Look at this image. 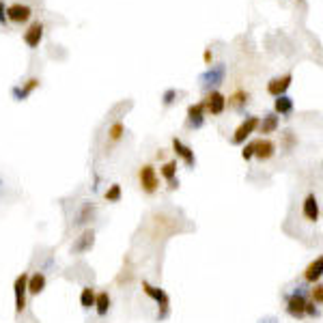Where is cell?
<instances>
[{"mask_svg":"<svg viewBox=\"0 0 323 323\" xmlns=\"http://www.w3.org/2000/svg\"><path fill=\"white\" fill-rule=\"evenodd\" d=\"M224 76H226L224 63H216V65H209V69L203 71V74L198 76V80H200V86L203 88H216L224 82Z\"/></svg>","mask_w":323,"mask_h":323,"instance_id":"2","label":"cell"},{"mask_svg":"<svg viewBox=\"0 0 323 323\" xmlns=\"http://www.w3.org/2000/svg\"><path fill=\"white\" fill-rule=\"evenodd\" d=\"M291 82H293V76L291 74H285V76H276L272 78L267 82V93L272 97H280V95H287Z\"/></svg>","mask_w":323,"mask_h":323,"instance_id":"9","label":"cell"},{"mask_svg":"<svg viewBox=\"0 0 323 323\" xmlns=\"http://www.w3.org/2000/svg\"><path fill=\"white\" fill-rule=\"evenodd\" d=\"M43 32H45L43 22H32L26 28V32H24V43H26L30 50H35V47H39V43H41Z\"/></svg>","mask_w":323,"mask_h":323,"instance_id":"8","label":"cell"},{"mask_svg":"<svg viewBox=\"0 0 323 323\" xmlns=\"http://www.w3.org/2000/svg\"><path fill=\"white\" fill-rule=\"evenodd\" d=\"M162 177L168 181V188L175 190L179 188V179H177V162H166L164 166H162Z\"/></svg>","mask_w":323,"mask_h":323,"instance_id":"17","label":"cell"},{"mask_svg":"<svg viewBox=\"0 0 323 323\" xmlns=\"http://www.w3.org/2000/svg\"><path fill=\"white\" fill-rule=\"evenodd\" d=\"M304 314H310V317H319V308H317V306H314V302H306Z\"/></svg>","mask_w":323,"mask_h":323,"instance_id":"29","label":"cell"},{"mask_svg":"<svg viewBox=\"0 0 323 323\" xmlns=\"http://www.w3.org/2000/svg\"><path fill=\"white\" fill-rule=\"evenodd\" d=\"M93 241H95V231L88 229V231H84L82 235L78 237V241L74 244V248H71V250H74V252H86V250L93 246Z\"/></svg>","mask_w":323,"mask_h":323,"instance_id":"21","label":"cell"},{"mask_svg":"<svg viewBox=\"0 0 323 323\" xmlns=\"http://www.w3.org/2000/svg\"><path fill=\"white\" fill-rule=\"evenodd\" d=\"M241 157H244L246 162L254 157V144H252V142H248L246 147H244V151H241Z\"/></svg>","mask_w":323,"mask_h":323,"instance_id":"28","label":"cell"},{"mask_svg":"<svg viewBox=\"0 0 323 323\" xmlns=\"http://www.w3.org/2000/svg\"><path fill=\"white\" fill-rule=\"evenodd\" d=\"M93 308L97 310L99 317H106L108 310H110V295H108V291H101V293L95 295V306H93Z\"/></svg>","mask_w":323,"mask_h":323,"instance_id":"22","label":"cell"},{"mask_svg":"<svg viewBox=\"0 0 323 323\" xmlns=\"http://www.w3.org/2000/svg\"><path fill=\"white\" fill-rule=\"evenodd\" d=\"M254 144V157H258L261 162L265 159H272L274 153H276V144L270 138H258V140H252Z\"/></svg>","mask_w":323,"mask_h":323,"instance_id":"10","label":"cell"},{"mask_svg":"<svg viewBox=\"0 0 323 323\" xmlns=\"http://www.w3.org/2000/svg\"><path fill=\"white\" fill-rule=\"evenodd\" d=\"M173 149H175L177 155L185 162V166L188 168H192L194 164H196V155H194V151L188 147V144H183L179 138H173Z\"/></svg>","mask_w":323,"mask_h":323,"instance_id":"14","label":"cell"},{"mask_svg":"<svg viewBox=\"0 0 323 323\" xmlns=\"http://www.w3.org/2000/svg\"><path fill=\"white\" fill-rule=\"evenodd\" d=\"M138 179H140V188L147 192V194H153L157 188H159V179H157V173H155V168H153L151 164H144L140 168V173H138Z\"/></svg>","mask_w":323,"mask_h":323,"instance_id":"5","label":"cell"},{"mask_svg":"<svg viewBox=\"0 0 323 323\" xmlns=\"http://www.w3.org/2000/svg\"><path fill=\"white\" fill-rule=\"evenodd\" d=\"M203 106H205V112L218 117V115H222V112L226 110V97L220 91H211L203 99Z\"/></svg>","mask_w":323,"mask_h":323,"instance_id":"7","label":"cell"},{"mask_svg":"<svg viewBox=\"0 0 323 323\" xmlns=\"http://www.w3.org/2000/svg\"><path fill=\"white\" fill-rule=\"evenodd\" d=\"M95 291L91 287H84L82 289V293H80V304H82V308L84 310H91L93 306H95Z\"/></svg>","mask_w":323,"mask_h":323,"instance_id":"23","label":"cell"},{"mask_svg":"<svg viewBox=\"0 0 323 323\" xmlns=\"http://www.w3.org/2000/svg\"><path fill=\"white\" fill-rule=\"evenodd\" d=\"M119 198H121V185L119 183L110 185V188L106 190V200H108V203H117Z\"/></svg>","mask_w":323,"mask_h":323,"instance_id":"24","label":"cell"},{"mask_svg":"<svg viewBox=\"0 0 323 323\" xmlns=\"http://www.w3.org/2000/svg\"><path fill=\"white\" fill-rule=\"evenodd\" d=\"M293 99H291L289 95H280L274 99V115H280V117H287L293 112Z\"/></svg>","mask_w":323,"mask_h":323,"instance_id":"16","label":"cell"},{"mask_svg":"<svg viewBox=\"0 0 323 323\" xmlns=\"http://www.w3.org/2000/svg\"><path fill=\"white\" fill-rule=\"evenodd\" d=\"M28 274L22 272L18 278H15V285H13V293H15V312L22 314L24 308H26V293H28Z\"/></svg>","mask_w":323,"mask_h":323,"instance_id":"3","label":"cell"},{"mask_svg":"<svg viewBox=\"0 0 323 323\" xmlns=\"http://www.w3.org/2000/svg\"><path fill=\"white\" fill-rule=\"evenodd\" d=\"M162 99H164V106H171V103H175V99H177V88H168V91L162 95Z\"/></svg>","mask_w":323,"mask_h":323,"instance_id":"26","label":"cell"},{"mask_svg":"<svg viewBox=\"0 0 323 323\" xmlns=\"http://www.w3.org/2000/svg\"><path fill=\"white\" fill-rule=\"evenodd\" d=\"M278 125H280V119H278V115H265L263 117V121H258V132L261 134H274L278 129Z\"/></svg>","mask_w":323,"mask_h":323,"instance_id":"19","label":"cell"},{"mask_svg":"<svg viewBox=\"0 0 323 323\" xmlns=\"http://www.w3.org/2000/svg\"><path fill=\"white\" fill-rule=\"evenodd\" d=\"M304 308H306V295H297L291 293L287 297V312L293 319H302L304 317Z\"/></svg>","mask_w":323,"mask_h":323,"instance_id":"11","label":"cell"},{"mask_svg":"<svg viewBox=\"0 0 323 323\" xmlns=\"http://www.w3.org/2000/svg\"><path fill=\"white\" fill-rule=\"evenodd\" d=\"M39 84H41V82H39V78H30L24 86H13V88H11V93H13V97H15L18 101H24V99H28V95H30L32 91H35V88H37Z\"/></svg>","mask_w":323,"mask_h":323,"instance_id":"15","label":"cell"},{"mask_svg":"<svg viewBox=\"0 0 323 323\" xmlns=\"http://www.w3.org/2000/svg\"><path fill=\"white\" fill-rule=\"evenodd\" d=\"M203 125H205V106H203V101L188 106V127L198 129Z\"/></svg>","mask_w":323,"mask_h":323,"instance_id":"12","label":"cell"},{"mask_svg":"<svg viewBox=\"0 0 323 323\" xmlns=\"http://www.w3.org/2000/svg\"><path fill=\"white\" fill-rule=\"evenodd\" d=\"M258 117H246L244 121H241V125L235 129V134H233V138H231V142L233 144H244L246 142V138H250V134L254 132V129L258 127Z\"/></svg>","mask_w":323,"mask_h":323,"instance_id":"4","label":"cell"},{"mask_svg":"<svg viewBox=\"0 0 323 323\" xmlns=\"http://www.w3.org/2000/svg\"><path fill=\"white\" fill-rule=\"evenodd\" d=\"M32 18V9L28 5H22V3H13L7 7V22H13V24H26Z\"/></svg>","mask_w":323,"mask_h":323,"instance_id":"6","label":"cell"},{"mask_svg":"<svg viewBox=\"0 0 323 323\" xmlns=\"http://www.w3.org/2000/svg\"><path fill=\"white\" fill-rule=\"evenodd\" d=\"M233 103H235L237 108H241L244 103H248V93H244V91H237L235 95H233Z\"/></svg>","mask_w":323,"mask_h":323,"instance_id":"25","label":"cell"},{"mask_svg":"<svg viewBox=\"0 0 323 323\" xmlns=\"http://www.w3.org/2000/svg\"><path fill=\"white\" fill-rule=\"evenodd\" d=\"M0 26H7V5H5V0H0Z\"/></svg>","mask_w":323,"mask_h":323,"instance_id":"31","label":"cell"},{"mask_svg":"<svg viewBox=\"0 0 323 323\" xmlns=\"http://www.w3.org/2000/svg\"><path fill=\"white\" fill-rule=\"evenodd\" d=\"M26 287H28V293L30 295H39L45 289V274L37 272V274H32V276H28Z\"/></svg>","mask_w":323,"mask_h":323,"instance_id":"20","label":"cell"},{"mask_svg":"<svg viewBox=\"0 0 323 323\" xmlns=\"http://www.w3.org/2000/svg\"><path fill=\"white\" fill-rule=\"evenodd\" d=\"M321 274H323V256H317V258H314V261L308 265V267H306L304 278L308 280V282H319Z\"/></svg>","mask_w":323,"mask_h":323,"instance_id":"18","label":"cell"},{"mask_svg":"<svg viewBox=\"0 0 323 323\" xmlns=\"http://www.w3.org/2000/svg\"><path fill=\"white\" fill-rule=\"evenodd\" d=\"M211 61H213V52L207 47V50H205V63H207V65H211Z\"/></svg>","mask_w":323,"mask_h":323,"instance_id":"32","label":"cell"},{"mask_svg":"<svg viewBox=\"0 0 323 323\" xmlns=\"http://www.w3.org/2000/svg\"><path fill=\"white\" fill-rule=\"evenodd\" d=\"M312 300L317 302V306L323 302V287H321V285H317V287L312 289Z\"/></svg>","mask_w":323,"mask_h":323,"instance_id":"30","label":"cell"},{"mask_svg":"<svg viewBox=\"0 0 323 323\" xmlns=\"http://www.w3.org/2000/svg\"><path fill=\"white\" fill-rule=\"evenodd\" d=\"M302 213L308 222H317L319 220V200L314 194H308L304 198V205H302Z\"/></svg>","mask_w":323,"mask_h":323,"instance_id":"13","label":"cell"},{"mask_svg":"<svg viewBox=\"0 0 323 323\" xmlns=\"http://www.w3.org/2000/svg\"><path fill=\"white\" fill-rule=\"evenodd\" d=\"M142 291H144V293H147L157 306H162V312L157 314V319H166V317H168V306H171V297H168L166 291L159 289V287H153L151 282H147V280H142Z\"/></svg>","mask_w":323,"mask_h":323,"instance_id":"1","label":"cell"},{"mask_svg":"<svg viewBox=\"0 0 323 323\" xmlns=\"http://www.w3.org/2000/svg\"><path fill=\"white\" fill-rule=\"evenodd\" d=\"M121 134H123V125H121V123H115V125L110 127V138L112 140H119Z\"/></svg>","mask_w":323,"mask_h":323,"instance_id":"27","label":"cell"}]
</instances>
